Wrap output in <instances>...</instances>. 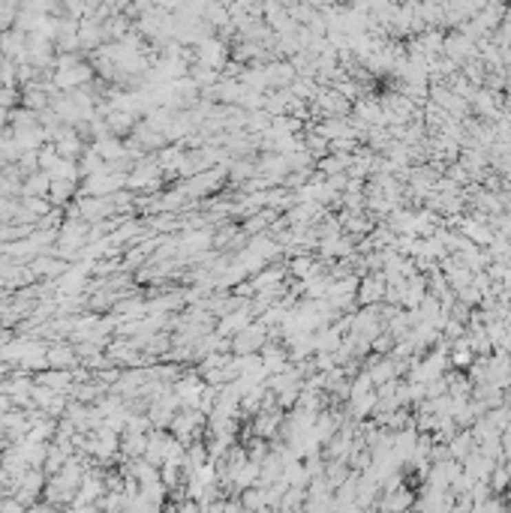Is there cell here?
<instances>
[{
  "label": "cell",
  "instance_id": "obj_1",
  "mask_svg": "<svg viewBox=\"0 0 511 513\" xmlns=\"http://www.w3.org/2000/svg\"><path fill=\"white\" fill-rule=\"evenodd\" d=\"M90 76H94V69L85 63H76V66H70V69H61V72H54V87H61V90H72V87H81V85H87Z\"/></svg>",
  "mask_w": 511,
  "mask_h": 513
},
{
  "label": "cell",
  "instance_id": "obj_2",
  "mask_svg": "<svg viewBox=\"0 0 511 513\" xmlns=\"http://www.w3.org/2000/svg\"><path fill=\"white\" fill-rule=\"evenodd\" d=\"M30 270L39 273V276H57V273H63L67 268H63L61 259H52V255H39V259L30 264Z\"/></svg>",
  "mask_w": 511,
  "mask_h": 513
},
{
  "label": "cell",
  "instance_id": "obj_3",
  "mask_svg": "<svg viewBox=\"0 0 511 513\" xmlns=\"http://www.w3.org/2000/svg\"><path fill=\"white\" fill-rule=\"evenodd\" d=\"M6 123H10V109H6V105H0V129H3Z\"/></svg>",
  "mask_w": 511,
  "mask_h": 513
},
{
  "label": "cell",
  "instance_id": "obj_4",
  "mask_svg": "<svg viewBox=\"0 0 511 513\" xmlns=\"http://www.w3.org/2000/svg\"><path fill=\"white\" fill-rule=\"evenodd\" d=\"M6 411H10V400H6V396H0V417H3Z\"/></svg>",
  "mask_w": 511,
  "mask_h": 513
}]
</instances>
